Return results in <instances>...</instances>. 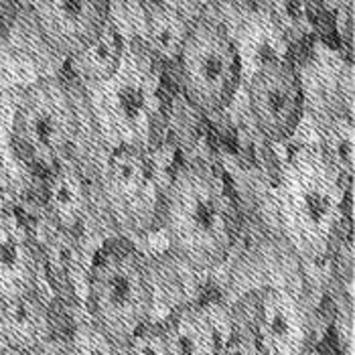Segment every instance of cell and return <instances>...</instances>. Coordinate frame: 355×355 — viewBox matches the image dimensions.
Wrapping results in <instances>:
<instances>
[{
  "mask_svg": "<svg viewBox=\"0 0 355 355\" xmlns=\"http://www.w3.org/2000/svg\"><path fill=\"white\" fill-rule=\"evenodd\" d=\"M349 183L319 146H301L282 163L270 201L278 232L299 258L327 256L345 221Z\"/></svg>",
  "mask_w": 355,
  "mask_h": 355,
  "instance_id": "cell-1",
  "label": "cell"
},
{
  "mask_svg": "<svg viewBox=\"0 0 355 355\" xmlns=\"http://www.w3.org/2000/svg\"><path fill=\"white\" fill-rule=\"evenodd\" d=\"M159 225L171 252L199 272L221 266L242 230L234 195L207 164H187L175 173L163 191Z\"/></svg>",
  "mask_w": 355,
  "mask_h": 355,
  "instance_id": "cell-2",
  "label": "cell"
},
{
  "mask_svg": "<svg viewBox=\"0 0 355 355\" xmlns=\"http://www.w3.org/2000/svg\"><path fill=\"white\" fill-rule=\"evenodd\" d=\"M82 114L73 89L59 78H41L17 94L12 140L47 173L76 157Z\"/></svg>",
  "mask_w": 355,
  "mask_h": 355,
  "instance_id": "cell-3",
  "label": "cell"
},
{
  "mask_svg": "<svg viewBox=\"0 0 355 355\" xmlns=\"http://www.w3.org/2000/svg\"><path fill=\"white\" fill-rule=\"evenodd\" d=\"M153 286L140 254L114 248L98 254L87 276V313L120 347L150 321Z\"/></svg>",
  "mask_w": 355,
  "mask_h": 355,
  "instance_id": "cell-4",
  "label": "cell"
},
{
  "mask_svg": "<svg viewBox=\"0 0 355 355\" xmlns=\"http://www.w3.org/2000/svg\"><path fill=\"white\" fill-rule=\"evenodd\" d=\"M153 61L155 59L146 53L140 41L126 43V53L118 73L102 85L85 87L92 112L98 116V130L110 148H146L157 89Z\"/></svg>",
  "mask_w": 355,
  "mask_h": 355,
  "instance_id": "cell-5",
  "label": "cell"
},
{
  "mask_svg": "<svg viewBox=\"0 0 355 355\" xmlns=\"http://www.w3.org/2000/svg\"><path fill=\"white\" fill-rule=\"evenodd\" d=\"M179 83L193 108L218 116L234 102L242 83V55L221 23L199 17L177 59Z\"/></svg>",
  "mask_w": 355,
  "mask_h": 355,
  "instance_id": "cell-6",
  "label": "cell"
},
{
  "mask_svg": "<svg viewBox=\"0 0 355 355\" xmlns=\"http://www.w3.org/2000/svg\"><path fill=\"white\" fill-rule=\"evenodd\" d=\"M100 193L120 230L142 234L159 223L163 191H159L146 148H110L100 171Z\"/></svg>",
  "mask_w": 355,
  "mask_h": 355,
  "instance_id": "cell-7",
  "label": "cell"
},
{
  "mask_svg": "<svg viewBox=\"0 0 355 355\" xmlns=\"http://www.w3.org/2000/svg\"><path fill=\"white\" fill-rule=\"evenodd\" d=\"M248 106L260 137L268 142L288 140L304 116L299 69L286 59H266L250 78Z\"/></svg>",
  "mask_w": 355,
  "mask_h": 355,
  "instance_id": "cell-8",
  "label": "cell"
},
{
  "mask_svg": "<svg viewBox=\"0 0 355 355\" xmlns=\"http://www.w3.org/2000/svg\"><path fill=\"white\" fill-rule=\"evenodd\" d=\"M250 323L262 355H302L315 347L311 313L288 288L266 286L260 291Z\"/></svg>",
  "mask_w": 355,
  "mask_h": 355,
  "instance_id": "cell-9",
  "label": "cell"
},
{
  "mask_svg": "<svg viewBox=\"0 0 355 355\" xmlns=\"http://www.w3.org/2000/svg\"><path fill=\"white\" fill-rule=\"evenodd\" d=\"M31 8L43 41L67 59L85 49L112 19L108 2L96 0L33 2Z\"/></svg>",
  "mask_w": 355,
  "mask_h": 355,
  "instance_id": "cell-10",
  "label": "cell"
},
{
  "mask_svg": "<svg viewBox=\"0 0 355 355\" xmlns=\"http://www.w3.org/2000/svg\"><path fill=\"white\" fill-rule=\"evenodd\" d=\"M94 187L78 157L65 159L47 173L45 211L55 227L73 234L92 216Z\"/></svg>",
  "mask_w": 355,
  "mask_h": 355,
  "instance_id": "cell-11",
  "label": "cell"
},
{
  "mask_svg": "<svg viewBox=\"0 0 355 355\" xmlns=\"http://www.w3.org/2000/svg\"><path fill=\"white\" fill-rule=\"evenodd\" d=\"M41 274V256L15 214L0 216V299L35 295Z\"/></svg>",
  "mask_w": 355,
  "mask_h": 355,
  "instance_id": "cell-12",
  "label": "cell"
},
{
  "mask_svg": "<svg viewBox=\"0 0 355 355\" xmlns=\"http://www.w3.org/2000/svg\"><path fill=\"white\" fill-rule=\"evenodd\" d=\"M51 337L53 317L39 293L0 299V355H27Z\"/></svg>",
  "mask_w": 355,
  "mask_h": 355,
  "instance_id": "cell-13",
  "label": "cell"
},
{
  "mask_svg": "<svg viewBox=\"0 0 355 355\" xmlns=\"http://www.w3.org/2000/svg\"><path fill=\"white\" fill-rule=\"evenodd\" d=\"M189 6L179 2L142 4V37L138 41L155 61L177 63L195 21L201 17L187 12Z\"/></svg>",
  "mask_w": 355,
  "mask_h": 355,
  "instance_id": "cell-14",
  "label": "cell"
},
{
  "mask_svg": "<svg viewBox=\"0 0 355 355\" xmlns=\"http://www.w3.org/2000/svg\"><path fill=\"white\" fill-rule=\"evenodd\" d=\"M161 325L168 355H219L223 335L207 306L183 304Z\"/></svg>",
  "mask_w": 355,
  "mask_h": 355,
  "instance_id": "cell-15",
  "label": "cell"
},
{
  "mask_svg": "<svg viewBox=\"0 0 355 355\" xmlns=\"http://www.w3.org/2000/svg\"><path fill=\"white\" fill-rule=\"evenodd\" d=\"M126 39L120 33L118 25L110 19L102 33L76 57L69 59L76 78L83 83V87H96L110 82L126 53Z\"/></svg>",
  "mask_w": 355,
  "mask_h": 355,
  "instance_id": "cell-16",
  "label": "cell"
},
{
  "mask_svg": "<svg viewBox=\"0 0 355 355\" xmlns=\"http://www.w3.org/2000/svg\"><path fill=\"white\" fill-rule=\"evenodd\" d=\"M321 153L335 164L343 177H354V116H343L319 128Z\"/></svg>",
  "mask_w": 355,
  "mask_h": 355,
  "instance_id": "cell-17",
  "label": "cell"
},
{
  "mask_svg": "<svg viewBox=\"0 0 355 355\" xmlns=\"http://www.w3.org/2000/svg\"><path fill=\"white\" fill-rule=\"evenodd\" d=\"M63 355H122V347L92 321H82L63 339Z\"/></svg>",
  "mask_w": 355,
  "mask_h": 355,
  "instance_id": "cell-18",
  "label": "cell"
},
{
  "mask_svg": "<svg viewBox=\"0 0 355 355\" xmlns=\"http://www.w3.org/2000/svg\"><path fill=\"white\" fill-rule=\"evenodd\" d=\"M122 355H168L163 325L148 321L122 345Z\"/></svg>",
  "mask_w": 355,
  "mask_h": 355,
  "instance_id": "cell-19",
  "label": "cell"
},
{
  "mask_svg": "<svg viewBox=\"0 0 355 355\" xmlns=\"http://www.w3.org/2000/svg\"><path fill=\"white\" fill-rule=\"evenodd\" d=\"M219 355H262L252 323H232L227 335L221 337Z\"/></svg>",
  "mask_w": 355,
  "mask_h": 355,
  "instance_id": "cell-20",
  "label": "cell"
},
{
  "mask_svg": "<svg viewBox=\"0 0 355 355\" xmlns=\"http://www.w3.org/2000/svg\"><path fill=\"white\" fill-rule=\"evenodd\" d=\"M27 355H63V339L51 337L49 341H45L43 345L35 347V349L28 352Z\"/></svg>",
  "mask_w": 355,
  "mask_h": 355,
  "instance_id": "cell-21",
  "label": "cell"
},
{
  "mask_svg": "<svg viewBox=\"0 0 355 355\" xmlns=\"http://www.w3.org/2000/svg\"><path fill=\"white\" fill-rule=\"evenodd\" d=\"M302 355H321V352H319L317 347H311V349H306Z\"/></svg>",
  "mask_w": 355,
  "mask_h": 355,
  "instance_id": "cell-22",
  "label": "cell"
}]
</instances>
